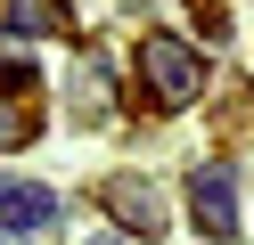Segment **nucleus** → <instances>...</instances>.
Returning <instances> with one entry per match:
<instances>
[{"label": "nucleus", "instance_id": "nucleus-1", "mask_svg": "<svg viewBox=\"0 0 254 245\" xmlns=\"http://www.w3.org/2000/svg\"><path fill=\"white\" fill-rule=\"evenodd\" d=\"M139 74H148V90L164 98V106H189V98L205 90V65H197V49H189L181 33H148V41H139Z\"/></svg>", "mask_w": 254, "mask_h": 245}, {"label": "nucleus", "instance_id": "nucleus-2", "mask_svg": "<svg viewBox=\"0 0 254 245\" xmlns=\"http://www.w3.org/2000/svg\"><path fill=\"white\" fill-rule=\"evenodd\" d=\"M189 221H197L213 245L238 237V172L230 163H189Z\"/></svg>", "mask_w": 254, "mask_h": 245}, {"label": "nucleus", "instance_id": "nucleus-3", "mask_svg": "<svg viewBox=\"0 0 254 245\" xmlns=\"http://www.w3.org/2000/svg\"><path fill=\"white\" fill-rule=\"evenodd\" d=\"M66 221V196L41 188V180H0V229L8 237H50Z\"/></svg>", "mask_w": 254, "mask_h": 245}, {"label": "nucleus", "instance_id": "nucleus-4", "mask_svg": "<svg viewBox=\"0 0 254 245\" xmlns=\"http://www.w3.org/2000/svg\"><path fill=\"white\" fill-rule=\"evenodd\" d=\"M107 212H115L131 237H164V196H156V180H139V172L107 180Z\"/></svg>", "mask_w": 254, "mask_h": 245}, {"label": "nucleus", "instance_id": "nucleus-5", "mask_svg": "<svg viewBox=\"0 0 254 245\" xmlns=\"http://www.w3.org/2000/svg\"><path fill=\"white\" fill-rule=\"evenodd\" d=\"M66 25H74L66 0H8V33H25V41L33 33H66Z\"/></svg>", "mask_w": 254, "mask_h": 245}, {"label": "nucleus", "instance_id": "nucleus-6", "mask_svg": "<svg viewBox=\"0 0 254 245\" xmlns=\"http://www.w3.org/2000/svg\"><path fill=\"white\" fill-rule=\"evenodd\" d=\"M17 139H33V114H17V106H0V147H17Z\"/></svg>", "mask_w": 254, "mask_h": 245}, {"label": "nucleus", "instance_id": "nucleus-7", "mask_svg": "<svg viewBox=\"0 0 254 245\" xmlns=\"http://www.w3.org/2000/svg\"><path fill=\"white\" fill-rule=\"evenodd\" d=\"M189 16H197V25H205V41H213V33L230 25V8H221V0H189Z\"/></svg>", "mask_w": 254, "mask_h": 245}, {"label": "nucleus", "instance_id": "nucleus-8", "mask_svg": "<svg viewBox=\"0 0 254 245\" xmlns=\"http://www.w3.org/2000/svg\"><path fill=\"white\" fill-rule=\"evenodd\" d=\"M90 245H123V237H90Z\"/></svg>", "mask_w": 254, "mask_h": 245}, {"label": "nucleus", "instance_id": "nucleus-9", "mask_svg": "<svg viewBox=\"0 0 254 245\" xmlns=\"http://www.w3.org/2000/svg\"><path fill=\"white\" fill-rule=\"evenodd\" d=\"M0 245H17V237H0Z\"/></svg>", "mask_w": 254, "mask_h": 245}]
</instances>
